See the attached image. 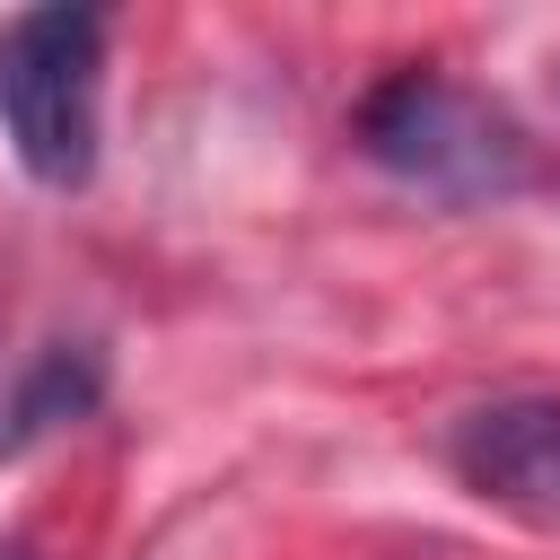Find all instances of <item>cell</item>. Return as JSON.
I'll return each instance as SVG.
<instances>
[{
  "instance_id": "6da1fadb",
  "label": "cell",
  "mask_w": 560,
  "mask_h": 560,
  "mask_svg": "<svg viewBox=\"0 0 560 560\" xmlns=\"http://www.w3.org/2000/svg\"><path fill=\"white\" fill-rule=\"evenodd\" d=\"M0 140L44 192H79L105 149V9L44 0L0 18Z\"/></svg>"
},
{
  "instance_id": "7a4b0ae2",
  "label": "cell",
  "mask_w": 560,
  "mask_h": 560,
  "mask_svg": "<svg viewBox=\"0 0 560 560\" xmlns=\"http://www.w3.org/2000/svg\"><path fill=\"white\" fill-rule=\"evenodd\" d=\"M350 131H359V149L394 184H411L429 201H499V192L525 184V131H516V114L499 96L446 79V70H394V79H376L359 96Z\"/></svg>"
},
{
  "instance_id": "3957f363",
  "label": "cell",
  "mask_w": 560,
  "mask_h": 560,
  "mask_svg": "<svg viewBox=\"0 0 560 560\" xmlns=\"http://www.w3.org/2000/svg\"><path fill=\"white\" fill-rule=\"evenodd\" d=\"M446 464L472 499H490L525 525H560V394L472 402L446 429Z\"/></svg>"
},
{
  "instance_id": "277c9868",
  "label": "cell",
  "mask_w": 560,
  "mask_h": 560,
  "mask_svg": "<svg viewBox=\"0 0 560 560\" xmlns=\"http://www.w3.org/2000/svg\"><path fill=\"white\" fill-rule=\"evenodd\" d=\"M96 402H105V359H96L88 341H52V350L9 385V402H0V455H26L35 438L79 429Z\"/></svg>"
}]
</instances>
